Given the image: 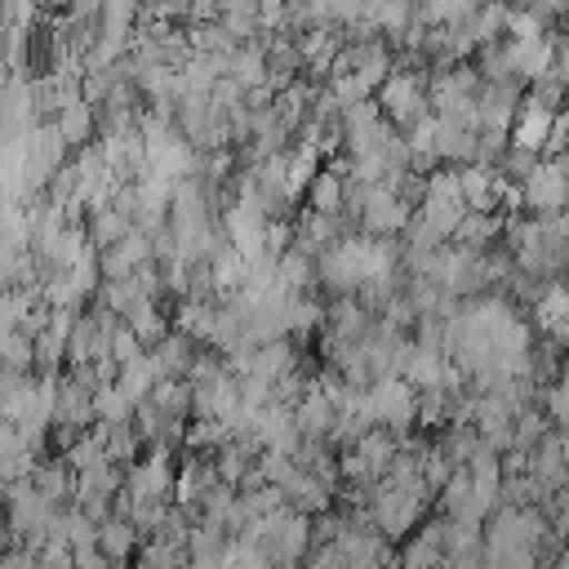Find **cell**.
<instances>
[{
	"label": "cell",
	"mask_w": 569,
	"mask_h": 569,
	"mask_svg": "<svg viewBox=\"0 0 569 569\" xmlns=\"http://www.w3.org/2000/svg\"><path fill=\"white\" fill-rule=\"evenodd\" d=\"M218 311L209 298H182L178 302V333H187L191 342H213L218 333Z\"/></svg>",
	"instance_id": "7c38bea8"
},
{
	"label": "cell",
	"mask_w": 569,
	"mask_h": 569,
	"mask_svg": "<svg viewBox=\"0 0 569 569\" xmlns=\"http://www.w3.org/2000/svg\"><path fill=\"white\" fill-rule=\"evenodd\" d=\"M116 560L102 551V547H89V551H76V569H111Z\"/></svg>",
	"instance_id": "484cf974"
},
{
	"label": "cell",
	"mask_w": 569,
	"mask_h": 569,
	"mask_svg": "<svg viewBox=\"0 0 569 569\" xmlns=\"http://www.w3.org/2000/svg\"><path fill=\"white\" fill-rule=\"evenodd\" d=\"M311 209L316 213H329V218H338V209L347 204V178L338 173V169H325V173H316V182H311Z\"/></svg>",
	"instance_id": "ac0fdd59"
},
{
	"label": "cell",
	"mask_w": 569,
	"mask_h": 569,
	"mask_svg": "<svg viewBox=\"0 0 569 569\" xmlns=\"http://www.w3.org/2000/svg\"><path fill=\"white\" fill-rule=\"evenodd\" d=\"M556 116H560V111H551V107L525 98L520 111H516V124H511V147H516V151H529V156H542L547 142H551Z\"/></svg>",
	"instance_id": "8992f818"
},
{
	"label": "cell",
	"mask_w": 569,
	"mask_h": 569,
	"mask_svg": "<svg viewBox=\"0 0 569 569\" xmlns=\"http://www.w3.org/2000/svg\"><path fill=\"white\" fill-rule=\"evenodd\" d=\"M36 489H40L44 502L58 507L62 498H76L80 476H76V467H71L67 458H49V462H40V471H36Z\"/></svg>",
	"instance_id": "5bb4252c"
},
{
	"label": "cell",
	"mask_w": 569,
	"mask_h": 569,
	"mask_svg": "<svg viewBox=\"0 0 569 569\" xmlns=\"http://www.w3.org/2000/svg\"><path fill=\"white\" fill-rule=\"evenodd\" d=\"M89 240L98 244V249H111V244H120L129 231H133V218L129 213H120L116 204H102V209H89Z\"/></svg>",
	"instance_id": "9a60e30c"
},
{
	"label": "cell",
	"mask_w": 569,
	"mask_h": 569,
	"mask_svg": "<svg viewBox=\"0 0 569 569\" xmlns=\"http://www.w3.org/2000/svg\"><path fill=\"white\" fill-rule=\"evenodd\" d=\"M409 222H413L409 200L396 187H365V204H360L365 236H387L391 240V231H409Z\"/></svg>",
	"instance_id": "277c9868"
},
{
	"label": "cell",
	"mask_w": 569,
	"mask_h": 569,
	"mask_svg": "<svg viewBox=\"0 0 569 569\" xmlns=\"http://www.w3.org/2000/svg\"><path fill=\"white\" fill-rule=\"evenodd\" d=\"M93 413H98L102 427H120V422H129V413H138V405L120 391V382H111V387H102L93 396Z\"/></svg>",
	"instance_id": "ffe728a7"
},
{
	"label": "cell",
	"mask_w": 569,
	"mask_h": 569,
	"mask_svg": "<svg viewBox=\"0 0 569 569\" xmlns=\"http://www.w3.org/2000/svg\"><path fill=\"white\" fill-rule=\"evenodd\" d=\"M365 409L378 427L387 431H405L413 418H418V391L405 382V378H382L365 391Z\"/></svg>",
	"instance_id": "3957f363"
},
{
	"label": "cell",
	"mask_w": 569,
	"mask_h": 569,
	"mask_svg": "<svg viewBox=\"0 0 569 569\" xmlns=\"http://www.w3.org/2000/svg\"><path fill=\"white\" fill-rule=\"evenodd\" d=\"M462 173V200H467V209H476V213H489L498 200H507V178H502V169H493V164H462L458 169Z\"/></svg>",
	"instance_id": "ba28073f"
},
{
	"label": "cell",
	"mask_w": 569,
	"mask_h": 569,
	"mask_svg": "<svg viewBox=\"0 0 569 569\" xmlns=\"http://www.w3.org/2000/svg\"><path fill=\"white\" fill-rule=\"evenodd\" d=\"M222 569H271V556H267L258 542L231 538V547H227V556H222Z\"/></svg>",
	"instance_id": "cb8c5ba5"
},
{
	"label": "cell",
	"mask_w": 569,
	"mask_h": 569,
	"mask_svg": "<svg viewBox=\"0 0 569 569\" xmlns=\"http://www.w3.org/2000/svg\"><path fill=\"white\" fill-rule=\"evenodd\" d=\"M124 325L142 338V347H156V342H164L169 338V329H164V316H160V307L147 298V302H138L129 316H124Z\"/></svg>",
	"instance_id": "d6986e66"
},
{
	"label": "cell",
	"mask_w": 569,
	"mask_h": 569,
	"mask_svg": "<svg viewBox=\"0 0 569 569\" xmlns=\"http://www.w3.org/2000/svg\"><path fill=\"white\" fill-rule=\"evenodd\" d=\"M4 569H40V556L27 547H9L4 551Z\"/></svg>",
	"instance_id": "83f0119b"
},
{
	"label": "cell",
	"mask_w": 569,
	"mask_h": 569,
	"mask_svg": "<svg viewBox=\"0 0 569 569\" xmlns=\"http://www.w3.org/2000/svg\"><path fill=\"white\" fill-rule=\"evenodd\" d=\"M493 236H498V218H493V213H476V209H467V218H462V227H458L453 240H458V249H476V253H480Z\"/></svg>",
	"instance_id": "44dd1931"
},
{
	"label": "cell",
	"mask_w": 569,
	"mask_h": 569,
	"mask_svg": "<svg viewBox=\"0 0 569 569\" xmlns=\"http://www.w3.org/2000/svg\"><path fill=\"white\" fill-rule=\"evenodd\" d=\"M53 124H58V133L67 138V147H84L89 133H93V107H89L84 98H76V102H67V107L53 116Z\"/></svg>",
	"instance_id": "e0dca14e"
},
{
	"label": "cell",
	"mask_w": 569,
	"mask_h": 569,
	"mask_svg": "<svg viewBox=\"0 0 569 569\" xmlns=\"http://www.w3.org/2000/svg\"><path fill=\"white\" fill-rule=\"evenodd\" d=\"M422 502H427L422 493L400 489V485H391V480H378V485L369 489V520H373V529H378L382 538H405V533L418 525Z\"/></svg>",
	"instance_id": "6da1fadb"
},
{
	"label": "cell",
	"mask_w": 569,
	"mask_h": 569,
	"mask_svg": "<svg viewBox=\"0 0 569 569\" xmlns=\"http://www.w3.org/2000/svg\"><path fill=\"white\" fill-rule=\"evenodd\" d=\"M151 365L160 369V378H187L196 365V342L187 333H169L164 342L151 347Z\"/></svg>",
	"instance_id": "4fadbf2b"
},
{
	"label": "cell",
	"mask_w": 569,
	"mask_h": 569,
	"mask_svg": "<svg viewBox=\"0 0 569 569\" xmlns=\"http://www.w3.org/2000/svg\"><path fill=\"white\" fill-rule=\"evenodd\" d=\"M556 445H560V458L569 462V431H556Z\"/></svg>",
	"instance_id": "f1b7e54d"
},
{
	"label": "cell",
	"mask_w": 569,
	"mask_h": 569,
	"mask_svg": "<svg viewBox=\"0 0 569 569\" xmlns=\"http://www.w3.org/2000/svg\"><path fill=\"white\" fill-rule=\"evenodd\" d=\"M378 107H382V116H391L409 129L422 116H431V84L418 71H391V80L378 89Z\"/></svg>",
	"instance_id": "7a4b0ae2"
},
{
	"label": "cell",
	"mask_w": 569,
	"mask_h": 569,
	"mask_svg": "<svg viewBox=\"0 0 569 569\" xmlns=\"http://www.w3.org/2000/svg\"><path fill=\"white\" fill-rule=\"evenodd\" d=\"M98 413H93V391L89 387H80L71 373L62 378V387H58V427H67V431H80L84 436V427L93 422Z\"/></svg>",
	"instance_id": "30bf717a"
},
{
	"label": "cell",
	"mask_w": 569,
	"mask_h": 569,
	"mask_svg": "<svg viewBox=\"0 0 569 569\" xmlns=\"http://www.w3.org/2000/svg\"><path fill=\"white\" fill-rule=\"evenodd\" d=\"M289 373H298V369H293V347L280 338V342L253 347V356H249V373H244V378H262L267 387H276V382H284Z\"/></svg>",
	"instance_id": "8fae6325"
},
{
	"label": "cell",
	"mask_w": 569,
	"mask_h": 569,
	"mask_svg": "<svg viewBox=\"0 0 569 569\" xmlns=\"http://www.w3.org/2000/svg\"><path fill=\"white\" fill-rule=\"evenodd\" d=\"M547 422H551V418H547V409H525V413L516 418V449H520V453H533V449L551 436V431H547Z\"/></svg>",
	"instance_id": "7402d4cb"
},
{
	"label": "cell",
	"mask_w": 569,
	"mask_h": 569,
	"mask_svg": "<svg viewBox=\"0 0 569 569\" xmlns=\"http://www.w3.org/2000/svg\"><path fill=\"white\" fill-rule=\"evenodd\" d=\"M173 485H178V476L169 467V449L164 445H156V453L147 462H133L129 476H124V493L129 498H169Z\"/></svg>",
	"instance_id": "52a82bcc"
},
{
	"label": "cell",
	"mask_w": 569,
	"mask_h": 569,
	"mask_svg": "<svg viewBox=\"0 0 569 569\" xmlns=\"http://www.w3.org/2000/svg\"><path fill=\"white\" fill-rule=\"evenodd\" d=\"M138 525L133 520H124V516H111V520H102L98 525V547L111 556V560H129L133 551H138Z\"/></svg>",
	"instance_id": "2e32d148"
},
{
	"label": "cell",
	"mask_w": 569,
	"mask_h": 569,
	"mask_svg": "<svg viewBox=\"0 0 569 569\" xmlns=\"http://www.w3.org/2000/svg\"><path fill=\"white\" fill-rule=\"evenodd\" d=\"M556 569H569V551H565V556H560V560H556Z\"/></svg>",
	"instance_id": "f546056e"
},
{
	"label": "cell",
	"mask_w": 569,
	"mask_h": 569,
	"mask_svg": "<svg viewBox=\"0 0 569 569\" xmlns=\"http://www.w3.org/2000/svg\"><path fill=\"white\" fill-rule=\"evenodd\" d=\"M520 191H525V204H529L533 213L556 218V213H565V204H569V173H565L556 160H542V164L533 169V178H529Z\"/></svg>",
	"instance_id": "5b68a950"
},
{
	"label": "cell",
	"mask_w": 569,
	"mask_h": 569,
	"mask_svg": "<svg viewBox=\"0 0 569 569\" xmlns=\"http://www.w3.org/2000/svg\"><path fill=\"white\" fill-rule=\"evenodd\" d=\"M449 391H422L418 396V422L422 427H436V422H445V413H449V400H445Z\"/></svg>",
	"instance_id": "d4e9b609"
},
{
	"label": "cell",
	"mask_w": 569,
	"mask_h": 569,
	"mask_svg": "<svg viewBox=\"0 0 569 569\" xmlns=\"http://www.w3.org/2000/svg\"><path fill=\"white\" fill-rule=\"evenodd\" d=\"M551 76H556V80L569 89V36H560V40H556V62H551Z\"/></svg>",
	"instance_id": "4316f807"
},
{
	"label": "cell",
	"mask_w": 569,
	"mask_h": 569,
	"mask_svg": "<svg viewBox=\"0 0 569 569\" xmlns=\"http://www.w3.org/2000/svg\"><path fill=\"white\" fill-rule=\"evenodd\" d=\"M293 418H298V431H302V440H325V436H333L338 409H333V400L325 396L320 378H316V382H307L302 400L293 405Z\"/></svg>",
	"instance_id": "9c48e42d"
},
{
	"label": "cell",
	"mask_w": 569,
	"mask_h": 569,
	"mask_svg": "<svg viewBox=\"0 0 569 569\" xmlns=\"http://www.w3.org/2000/svg\"><path fill=\"white\" fill-rule=\"evenodd\" d=\"M107 449H111V462H133L138 449H142V431H138L133 422L107 427Z\"/></svg>",
	"instance_id": "603a6c76"
}]
</instances>
